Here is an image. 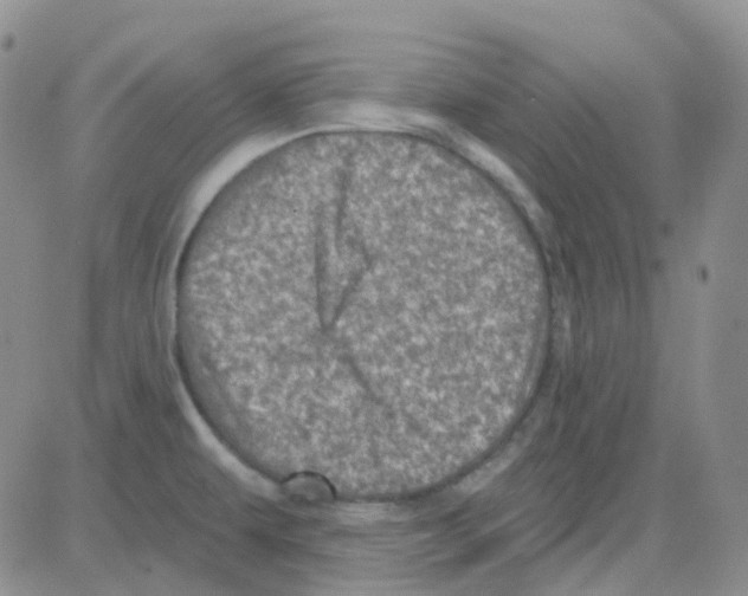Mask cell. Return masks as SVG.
<instances>
[{
	"instance_id": "1",
	"label": "cell",
	"mask_w": 748,
	"mask_h": 596,
	"mask_svg": "<svg viewBox=\"0 0 748 596\" xmlns=\"http://www.w3.org/2000/svg\"><path fill=\"white\" fill-rule=\"evenodd\" d=\"M528 443V438L521 437L515 439L514 442L507 447L504 452H501L498 457H495L492 462L483 465L480 470L474 472L460 484L459 490L464 495H472L475 492L485 488L486 485L493 481V479L504 472L509 465H511L515 459L520 456V453L524 451V447Z\"/></svg>"
}]
</instances>
